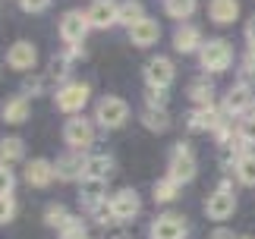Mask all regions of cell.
<instances>
[{
	"mask_svg": "<svg viewBox=\"0 0 255 239\" xmlns=\"http://www.w3.org/2000/svg\"><path fill=\"white\" fill-rule=\"evenodd\" d=\"M237 211V195L230 192V186L224 183L218 192H211L205 198V214L211 217V221H227V217Z\"/></svg>",
	"mask_w": 255,
	"mask_h": 239,
	"instance_id": "cell-7",
	"label": "cell"
},
{
	"mask_svg": "<svg viewBox=\"0 0 255 239\" xmlns=\"http://www.w3.org/2000/svg\"><path fill=\"white\" fill-rule=\"evenodd\" d=\"M35 63H38V47H35L32 41H16V44L6 51V66H9V69L28 73V69H35Z\"/></svg>",
	"mask_w": 255,
	"mask_h": 239,
	"instance_id": "cell-11",
	"label": "cell"
},
{
	"mask_svg": "<svg viewBox=\"0 0 255 239\" xmlns=\"http://www.w3.org/2000/svg\"><path fill=\"white\" fill-rule=\"evenodd\" d=\"M195 3H199V0H164V9H167V16H173V19H189L195 13Z\"/></svg>",
	"mask_w": 255,
	"mask_h": 239,
	"instance_id": "cell-29",
	"label": "cell"
},
{
	"mask_svg": "<svg viewBox=\"0 0 255 239\" xmlns=\"http://www.w3.org/2000/svg\"><path fill=\"white\" fill-rule=\"evenodd\" d=\"M22 154H25L22 138H16V135L0 138V167H13L16 161H22Z\"/></svg>",
	"mask_w": 255,
	"mask_h": 239,
	"instance_id": "cell-23",
	"label": "cell"
},
{
	"mask_svg": "<svg viewBox=\"0 0 255 239\" xmlns=\"http://www.w3.org/2000/svg\"><path fill=\"white\" fill-rule=\"evenodd\" d=\"M88 28H92V22H88V13H82V9H70V13H63L60 19V38L66 44H82Z\"/></svg>",
	"mask_w": 255,
	"mask_h": 239,
	"instance_id": "cell-6",
	"label": "cell"
},
{
	"mask_svg": "<svg viewBox=\"0 0 255 239\" xmlns=\"http://www.w3.org/2000/svg\"><path fill=\"white\" fill-rule=\"evenodd\" d=\"M104 179H82V189H79V198L88 211H98L104 205Z\"/></svg>",
	"mask_w": 255,
	"mask_h": 239,
	"instance_id": "cell-21",
	"label": "cell"
},
{
	"mask_svg": "<svg viewBox=\"0 0 255 239\" xmlns=\"http://www.w3.org/2000/svg\"><path fill=\"white\" fill-rule=\"evenodd\" d=\"M28 114H32V104H28V98L25 95H16V98H9V101H3V107H0V117L6 120V123H25Z\"/></svg>",
	"mask_w": 255,
	"mask_h": 239,
	"instance_id": "cell-19",
	"label": "cell"
},
{
	"mask_svg": "<svg viewBox=\"0 0 255 239\" xmlns=\"http://www.w3.org/2000/svg\"><path fill=\"white\" fill-rule=\"evenodd\" d=\"M202 32L195 25H180L173 32V51L180 54H192V51H202Z\"/></svg>",
	"mask_w": 255,
	"mask_h": 239,
	"instance_id": "cell-18",
	"label": "cell"
},
{
	"mask_svg": "<svg viewBox=\"0 0 255 239\" xmlns=\"http://www.w3.org/2000/svg\"><path fill=\"white\" fill-rule=\"evenodd\" d=\"M54 164L51 161H44V157H35V161H28L25 164V183L28 186H35V189H44V186H51L54 183Z\"/></svg>",
	"mask_w": 255,
	"mask_h": 239,
	"instance_id": "cell-15",
	"label": "cell"
},
{
	"mask_svg": "<svg viewBox=\"0 0 255 239\" xmlns=\"http://www.w3.org/2000/svg\"><path fill=\"white\" fill-rule=\"evenodd\" d=\"M154 202H173L176 195H180V183H176V179H170V176H164V179H158V183H154Z\"/></svg>",
	"mask_w": 255,
	"mask_h": 239,
	"instance_id": "cell-27",
	"label": "cell"
},
{
	"mask_svg": "<svg viewBox=\"0 0 255 239\" xmlns=\"http://www.w3.org/2000/svg\"><path fill=\"white\" fill-rule=\"evenodd\" d=\"M211 239H233V236H230V233H227V230H218V233H214V236H211Z\"/></svg>",
	"mask_w": 255,
	"mask_h": 239,
	"instance_id": "cell-41",
	"label": "cell"
},
{
	"mask_svg": "<svg viewBox=\"0 0 255 239\" xmlns=\"http://www.w3.org/2000/svg\"><path fill=\"white\" fill-rule=\"evenodd\" d=\"M54 173H57V179H63V183L85 176V157H82L79 151L60 154V157H57V164H54Z\"/></svg>",
	"mask_w": 255,
	"mask_h": 239,
	"instance_id": "cell-14",
	"label": "cell"
},
{
	"mask_svg": "<svg viewBox=\"0 0 255 239\" xmlns=\"http://www.w3.org/2000/svg\"><path fill=\"white\" fill-rule=\"evenodd\" d=\"M208 16L218 25H230L240 16V0H208Z\"/></svg>",
	"mask_w": 255,
	"mask_h": 239,
	"instance_id": "cell-20",
	"label": "cell"
},
{
	"mask_svg": "<svg viewBox=\"0 0 255 239\" xmlns=\"http://www.w3.org/2000/svg\"><path fill=\"white\" fill-rule=\"evenodd\" d=\"M233 239H252V236H233Z\"/></svg>",
	"mask_w": 255,
	"mask_h": 239,
	"instance_id": "cell-42",
	"label": "cell"
},
{
	"mask_svg": "<svg viewBox=\"0 0 255 239\" xmlns=\"http://www.w3.org/2000/svg\"><path fill=\"white\" fill-rule=\"evenodd\" d=\"M88 95H92V88L85 82H66V85L57 88L54 104H57V111H63V114H79L88 104Z\"/></svg>",
	"mask_w": 255,
	"mask_h": 239,
	"instance_id": "cell-4",
	"label": "cell"
},
{
	"mask_svg": "<svg viewBox=\"0 0 255 239\" xmlns=\"http://www.w3.org/2000/svg\"><path fill=\"white\" fill-rule=\"evenodd\" d=\"M237 135H240V142L255 145V114H249L246 120H240V129H237Z\"/></svg>",
	"mask_w": 255,
	"mask_h": 239,
	"instance_id": "cell-32",
	"label": "cell"
},
{
	"mask_svg": "<svg viewBox=\"0 0 255 239\" xmlns=\"http://www.w3.org/2000/svg\"><path fill=\"white\" fill-rule=\"evenodd\" d=\"M233 170H237V179L243 186H255V151H243L233 164Z\"/></svg>",
	"mask_w": 255,
	"mask_h": 239,
	"instance_id": "cell-24",
	"label": "cell"
},
{
	"mask_svg": "<svg viewBox=\"0 0 255 239\" xmlns=\"http://www.w3.org/2000/svg\"><path fill=\"white\" fill-rule=\"evenodd\" d=\"M142 126L148 129V132H167L170 117H167V111H151V107H145L142 111Z\"/></svg>",
	"mask_w": 255,
	"mask_h": 239,
	"instance_id": "cell-25",
	"label": "cell"
},
{
	"mask_svg": "<svg viewBox=\"0 0 255 239\" xmlns=\"http://www.w3.org/2000/svg\"><path fill=\"white\" fill-rule=\"evenodd\" d=\"M63 142L70 145V151H85L88 145H95V126L85 117H73L63 126Z\"/></svg>",
	"mask_w": 255,
	"mask_h": 239,
	"instance_id": "cell-5",
	"label": "cell"
},
{
	"mask_svg": "<svg viewBox=\"0 0 255 239\" xmlns=\"http://www.w3.org/2000/svg\"><path fill=\"white\" fill-rule=\"evenodd\" d=\"M199 63L202 69H208V73H224L230 63H233V47L227 38H211V41L202 44L199 51Z\"/></svg>",
	"mask_w": 255,
	"mask_h": 239,
	"instance_id": "cell-1",
	"label": "cell"
},
{
	"mask_svg": "<svg viewBox=\"0 0 255 239\" xmlns=\"http://www.w3.org/2000/svg\"><path fill=\"white\" fill-rule=\"evenodd\" d=\"M95 120H98L104 129H120L126 120H129V104H126L123 98H117V95H107V98H101V101H98Z\"/></svg>",
	"mask_w": 255,
	"mask_h": 239,
	"instance_id": "cell-2",
	"label": "cell"
},
{
	"mask_svg": "<svg viewBox=\"0 0 255 239\" xmlns=\"http://www.w3.org/2000/svg\"><path fill=\"white\" fill-rule=\"evenodd\" d=\"M167 176L170 179H176V183H192V179H195V170H199V164H195V154L189 151V145H186V142H180V145H176L173 148V151H170V164H167Z\"/></svg>",
	"mask_w": 255,
	"mask_h": 239,
	"instance_id": "cell-3",
	"label": "cell"
},
{
	"mask_svg": "<svg viewBox=\"0 0 255 239\" xmlns=\"http://www.w3.org/2000/svg\"><path fill=\"white\" fill-rule=\"evenodd\" d=\"M186 126H189L192 132H218L224 126V120L214 107H195V111L186 117Z\"/></svg>",
	"mask_w": 255,
	"mask_h": 239,
	"instance_id": "cell-13",
	"label": "cell"
},
{
	"mask_svg": "<svg viewBox=\"0 0 255 239\" xmlns=\"http://www.w3.org/2000/svg\"><path fill=\"white\" fill-rule=\"evenodd\" d=\"M38 88H41V79H28L25 82V92H38Z\"/></svg>",
	"mask_w": 255,
	"mask_h": 239,
	"instance_id": "cell-40",
	"label": "cell"
},
{
	"mask_svg": "<svg viewBox=\"0 0 255 239\" xmlns=\"http://www.w3.org/2000/svg\"><path fill=\"white\" fill-rule=\"evenodd\" d=\"M142 19H145V6L139 0H123L120 3V25L132 28L135 22H142Z\"/></svg>",
	"mask_w": 255,
	"mask_h": 239,
	"instance_id": "cell-26",
	"label": "cell"
},
{
	"mask_svg": "<svg viewBox=\"0 0 255 239\" xmlns=\"http://www.w3.org/2000/svg\"><path fill=\"white\" fill-rule=\"evenodd\" d=\"M107 208H111L114 221H132V217L139 214V208H142L139 192H135V189H120V192H114V195H111Z\"/></svg>",
	"mask_w": 255,
	"mask_h": 239,
	"instance_id": "cell-8",
	"label": "cell"
},
{
	"mask_svg": "<svg viewBox=\"0 0 255 239\" xmlns=\"http://www.w3.org/2000/svg\"><path fill=\"white\" fill-rule=\"evenodd\" d=\"M246 41H249V47H255V16L246 22Z\"/></svg>",
	"mask_w": 255,
	"mask_h": 239,
	"instance_id": "cell-39",
	"label": "cell"
},
{
	"mask_svg": "<svg viewBox=\"0 0 255 239\" xmlns=\"http://www.w3.org/2000/svg\"><path fill=\"white\" fill-rule=\"evenodd\" d=\"M255 104V95H252V88L249 85H233L227 98H224V114H243V111H249V107Z\"/></svg>",
	"mask_w": 255,
	"mask_h": 239,
	"instance_id": "cell-17",
	"label": "cell"
},
{
	"mask_svg": "<svg viewBox=\"0 0 255 239\" xmlns=\"http://www.w3.org/2000/svg\"><path fill=\"white\" fill-rule=\"evenodd\" d=\"M145 104H148L151 111H167V92H161V88H148V92H145Z\"/></svg>",
	"mask_w": 255,
	"mask_h": 239,
	"instance_id": "cell-33",
	"label": "cell"
},
{
	"mask_svg": "<svg viewBox=\"0 0 255 239\" xmlns=\"http://www.w3.org/2000/svg\"><path fill=\"white\" fill-rule=\"evenodd\" d=\"M176 79V69L167 57H151L148 63H145V82L148 88H161V92H167V85Z\"/></svg>",
	"mask_w": 255,
	"mask_h": 239,
	"instance_id": "cell-9",
	"label": "cell"
},
{
	"mask_svg": "<svg viewBox=\"0 0 255 239\" xmlns=\"http://www.w3.org/2000/svg\"><path fill=\"white\" fill-rule=\"evenodd\" d=\"M249 79H255V47H249V54L243 57V85H249Z\"/></svg>",
	"mask_w": 255,
	"mask_h": 239,
	"instance_id": "cell-36",
	"label": "cell"
},
{
	"mask_svg": "<svg viewBox=\"0 0 255 239\" xmlns=\"http://www.w3.org/2000/svg\"><path fill=\"white\" fill-rule=\"evenodd\" d=\"M148 236L151 239H183L186 236V217H180V214H161V217H154Z\"/></svg>",
	"mask_w": 255,
	"mask_h": 239,
	"instance_id": "cell-10",
	"label": "cell"
},
{
	"mask_svg": "<svg viewBox=\"0 0 255 239\" xmlns=\"http://www.w3.org/2000/svg\"><path fill=\"white\" fill-rule=\"evenodd\" d=\"M66 221H70V211H66L63 205H47L44 208V224L47 227H57V230H60Z\"/></svg>",
	"mask_w": 255,
	"mask_h": 239,
	"instance_id": "cell-30",
	"label": "cell"
},
{
	"mask_svg": "<svg viewBox=\"0 0 255 239\" xmlns=\"http://www.w3.org/2000/svg\"><path fill=\"white\" fill-rule=\"evenodd\" d=\"M88 22L92 28H111L120 22V3L117 0H95L88 9Z\"/></svg>",
	"mask_w": 255,
	"mask_h": 239,
	"instance_id": "cell-12",
	"label": "cell"
},
{
	"mask_svg": "<svg viewBox=\"0 0 255 239\" xmlns=\"http://www.w3.org/2000/svg\"><path fill=\"white\" fill-rule=\"evenodd\" d=\"M16 217V198L13 195H0V224H9Z\"/></svg>",
	"mask_w": 255,
	"mask_h": 239,
	"instance_id": "cell-34",
	"label": "cell"
},
{
	"mask_svg": "<svg viewBox=\"0 0 255 239\" xmlns=\"http://www.w3.org/2000/svg\"><path fill=\"white\" fill-rule=\"evenodd\" d=\"M189 98H192L199 107H214V104H211V101H214L211 82H202V79H199V82H192V85H189Z\"/></svg>",
	"mask_w": 255,
	"mask_h": 239,
	"instance_id": "cell-28",
	"label": "cell"
},
{
	"mask_svg": "<svg viewBox=\"0 0 255 239\" xmlns=\"http://www.w3.org/2000/svg\"><path fill=\"white\" fill-rule=\"evenodd\" d=\"M114 173V157L111 154H92V157H85V176L82 179H104L107 183V176Z\"/></svg>",
	"mask_w": 255,
	"mask_h": 239,
	"instance_id": "cell-22",
	"label": "cell"
},
{
	"mask_svg": "<svg viewBox=\"0 0 255 239\" xmlns=\"http://www.w3.org/2000/svg\"><path fill=\"white\" fill-rule=\"evenodd\" d=\"M19 6H22L25 13H44V9L51 6V0H19Z\"/></svg>",
	"mask_w": 255,
	"mask_h": 239,
	"instance_id": "cell-37",
	"label": "cell"
},
{
	"mask_svg": "<svg viewBox=\"0 0 255 239\" xmlns=\"http://www.w3.org/2000/svg\"><path fill=\"white\" fill-rule=\"evenodd\" d=\"M158 38H161V25L154 22V19H148V16L129 28V41L135 47H151V44H158Z\"/></svg>",
	"mask_w": 255,
	"mask_h": 239,
	"instance_id": "cell-16",
	"label": "cell"
},
{
	"mask_svg": "<svg viewBox=\"0 0 255 239\" xmlns=\"http://www.w3.org/2000/svg\"><path fill=\"white\" fill-rule=\"evenodd\" d=\"M13 186H16V176L9 167H0V195H13Z\"/></svg>",
	"mask_w": 255,
	"mask_h": 239,
	"instance_id": "cell-35",
	"label": "cell"
},
{
	"mask_svg": "<svg viewBox=\"0 0 255 239\" xmlns=\"http://www.w3.org/2000/svg\"><path fill=\"white\" fill-rule=\"evenodd\" d=\"M60 239H85V224H82V217H70V221L60 227Z\"/></svg>",
	"mask_w": 255,
	"mask_h": 239,
	"instance_id": "cell-31",
	"label": "cell"
},
{
	"mask_svg": "<svg viewBox=\"0 0 255 239\" xmlns=\"http://www.w3.org/2000/svg\"><path fill=\"white\" fill-rule=\"evenodd\" d=\"M66 73H70V63H66V57H54V60H51V76L63 79Z\"/></svg>",
	"mask_w": 255,
	"mask_h": 239,
	"instance_id": "cell-38",
	"label": "cell"
}]
</instances>
